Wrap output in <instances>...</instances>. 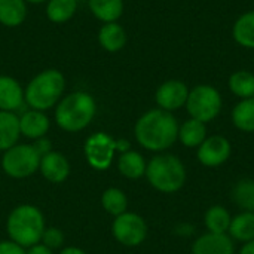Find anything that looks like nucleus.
Listing matches in <instances>:
<instances>
[{
	"mask_svg": "<svg viewBox=\"0 0 254 254\" xmlns=\"http://www.w3.org/2000/svg\"><path fill=\"white\" fill-rule=\"evenodd\" d=\"M179 135V122L171 112L159 107L143 113L134 125V137L137 143L153 153H164L176 141Z\"/></svg>",
	"mask_w": 254,
	"mask_h": 254,
	"instance_id": "nucleus-1",
	"label": "nucleus"
},
{
	"mask_svg": "<svg viewBox=\"0 0 254 254\" xmlns=\"http://www.w3.org/2000/svg\"><path fill=\"white\" fill-rule=\"evenodd\" d=\"M97 116V101L86 91H74L64 95L54 109V121L64 132L86 129Z\"/></svg>",
	"mask_w": 254,
	"mask_h": 254,
	"instance_id": "nucleus-2",
	"label": "nucleus"
},
{
	"mask_svg": "<svg viewBox=\"0 0 254 254\" xmlns=\"http://www.w3.org/2000/svg\"><path fill=\"white\" fill-rule=\"evenodd\" d=\"M45 228V216L42 210L33 204L13 207L6 219V234L9 240L25 250L40 243Z\"/></svg>",
	"mask_w": 254,
	"mask_h": 254,
	"instance_id": "nucleus-3",
	"label": "nucleus"
},
{
	"mask_svg": "<svg viewBox=\"0 0 254 254\" xmlns=\"http://www.w3.org/2000/svg\"><path fill=\"white\" fill-rule=\"evenodd\" d=\"M65 77L57 68H45L30 79L24 88L25 106L33 110L48 112L55 109L64 97Z\"/></svg>",
	"mask_w": 254,
	"mask_h": 254,
	"instance_id": "nucleus-4",
	"label": "nucleus"
},
{
	"mask_svg": "<svg viewBox=\"0 0 254 254\" xmlns=\"http://www.w3.org/2000/svg\"><path fill=\"white\" fill-rule=\"evenodd\" d=\"M144 177L155 190L170 195L183 189L188 173L179 156L173 153H158L147 162Z\"/></svg>",
	"mask_w": 254,
	"mask_h": 254,
	"instance_id": "nucleus-5",
	"label": "nucleus"
},
{
	"mask_svg": "<svg viewBox=\"0 0 254 254\" xmlns=\"http://www.w3.org/2000/svg\"><path fill=\"white\" fill-rule=\"evenodd\" d=\"M40 155L36 152L31 143H16L6 152L0 159L1 171L15 180L28 179L39 171Z\"/></svg>",
	"mask_w": 254,
	"mask_h": 254,
	"instance_id": "nucleus-6",
	"label": "nucleus"
},
{
	"mask_svg": "<svg viewBox=\"0 0 254 254\" xmlns=\"http://www.w3.org/2000/svg\"><path fill=\"white\" fill-rule=\"evenodd\" d=\"M222 104V95L214 86L198 85L189 91L185 107L192 119L208 124L220 115Z\"/></svg>",
	"mask_w": 254,
	"mask_h": 254,
	"instance_id": "nucleus-7",
	"label": "nucleus"
},
{
	"mask_svg": "<svg viewBox=\"0 0 254 254\" xmlns=\"http://www.w3.org/2000/svg\"><path fill=\"white\" fill-rule=\"evenodd\" d=\"M116 155V140L104 132L91 134L83 143V156L88 165L95 171H106L112 167Z\"/></svg>",
	"mask_w": 254,
	"mask_h": 254,
	"instance_id": "nucleus-8",
	"label": "nucleus"
},
{
	"mask_svg": "<svg viewBox=\"0 0 254 254\" xmlns=\"http://www.w3.org/2000/svg\"><path fill=\"white\" fill-rule=\"evenodd\" d=\"M149 234V228L146 220L132 211H125L124 214L113 219L112 223V235L124 247H138L141 246Z\"/></svg>",
	"mask_w": 254,
	"mask_h": 254,
	"instance_id": "nucleus-9",
	"label": "nucleus"
},
{
	"mask_svg": "<svg viewBox=\"0 0 254 254\" xmlns=\"http://www.w3.org/2000/svg\"><path fill=\"white\" fill-rule=\"evenodd\" d=\"M232 155V144L223 135H208L204 143L196 149V158L201 165L216 168L229 161Z\"/></svg>",
	"mask_w": 254,
	"mask_h": 254,
	"instance_id": "nucleus-10",
	"label": "nucleus"
},
{
	"mask_svg": "<svg viewBox=\"0 0 254 254\" xmlns=\"http://www.w3.org/2000/svg\"><path fill=\"white\" fill-rule=\"evenodd\" d=\"M189 88L179 79H170L161 83L155 92V101L159 109L165 112H176L186 106L189 97Z\"/></svg>",
	"mask_w": 254,
	"mask_h": 254,
	"instance_id": "nucleus-11",
	"label": "nucleus"
},
{
	"mask_svg": "<svg viewBox=\"0 0 254 254\" xmlns=\"http://www.w3.org/2000/svg\"><path fill=\"white\" fill-rule=\"evenodd\" d=\"M39 173L46 182L52 185H61L68 179L71 173V165L64 153L51 150L49 153L40 158Z\"/></svg>",
	"mask_w": 254,
	"mask_h": 254,
	"instance_id": "nucleus-12",
	"label": "nucleus"
},
{
	"mask_svg": "<svg viewBox=\"0 0 254 254\" xmlns=\"http://www.w3.org/2000/svg\"><path fill=\"white\" fill-rule=\"evenodd\" d=\"M19 116V129L21 135L34 141L37 138L46 137L51 129V119L45 112L27 109Z\"/></svg>",
	"mask_w": 254,
	"mask_h": 254,
	"instance_id": "nucleus-13",
	"label": "nucleus"
},
{
	"mask_svg": "<svg viewBox=\"0 0 254 254\" xmlns=\"http://www.w3.org/2000/svg\"><path fill=\"white\" fill-rule=\"evenodd\" d=\"M190 254H235V244L228 234L207 232L196 238Z\"/></svg>",
	"mask_w": 254,
	"mask_h": 254,
	"instance_id": "nucleus-14",
	"label": "nucleus"
},
{
	"mask_svg": "<svg viewBox=\"0 0 254 254\" xmlns=\"http://www.w3.org/2000/svg\"><path fill=\"white\" fill-rule=\"evenodd\" d=\"M22 106H25L22 85L12 76L0 74V110L16 113Z\"/></svg>",
	"mask_w": 254,
	"mask_h": 254,
	"instance_id": "nucleus-15",
	"label": "nucleus"
},
{
	"mask_svg": "<svg viewBox=\"0 0 254 254\" xmlns=\"http://www.w3.org/2000/svg\"><path fill=\"white\" fill-rule=\"evenodd\" d=\"M98 43L100 46L110 54L119 52L127 45V31L119 22H106L98 30Z\"/></svg>",
	"mask_w": 254,
	"mask_h": 254,
	"instance_id": "nucleus-16",
	"label": "nucleus"
},
{
	"mask_svg": "<svg viewBox=\"0 0 254 254\" xmlns=\"http://www.w3.org/2000/svg\"><path fill=\"white\" fill-rule=\"evenodd\" d=\"M147 161L137 150H128L118 158V171L128 180H138L146 176Z\"/></svg>",
	"mask_w": 254,
	"mask_h": 254,
	"instance_id": "nucleus-17",
	"label": "nucleus"
},
{
	"mask_svg": "<svg viewBox=\"0 0 254 254\" xmlns=\"http://www.w3.org/2000/svg\"><path fill=\"white\" fill-rule=\"evenodd\" d=\"M207 137V125L201 121L189 118L179 125L177 140L188 149H198Z\"/></svg>",
	"mask_w": 254,
	"mask_h": 254,
	"instance_id": "nucleus-18",
	"label": "nucleus"
},
{
	"mask_svg": "<svg viewBox=\"0 0 254 254\" xmlns=\"http://www.w3.org/2000/svg\"><path fill=\"white\" fill-rule=\"evenodd\" d=\"M19 116L13 112L0 110V152H6L19 141Z\"/></svg>",
	"mask_w": 254,
	"mask_h": 254,
	"instance_id": "nucleus-19",
	"label": "nucleus"
},
{
	"mask_svg": "<svg viewBox=\"0 0 254 254\" xmlns=\"http://www.w3.org/2000/svg\"><path fill=\"white\" fill-rule=\"evenodd\" d=\"M28 9L24 0H0V25L16 28L24 24Z\"/></svg>",
	"mask_w": 254,
	"mask_h": 254,
	"instance_id": "nucleus-20",
	"label": "nucleus"
},
{
	"mask_svg": "<svg viewBox=\"0 0 254 254\" xmlns=\"http://www.w3.org/2000/svg\"><path fill=\"white\" fill-rule=\"evenodd\" d=\"M91 13L101 22H118L124 15V0H88Z\"/></svg>",
	"mask_w": 254,
	"mask_h": 254,
	"instance_id": "nucleus-21",
	"label": "nucleus"
},
{
	"mask_svg": "<svg viewBox=\"0 0 254 254\" xmlns=\"http://www.w3.org/2000/svg\"><path fill=\"white\" fill-rule=\"evenodd\" d=\"M228 235L238 243H249L254 240V213L241 211L232 217Z\"/></svg>",
	"mask_w": 254,
	"mask_h": 254,
	"instance_id": "nucleus-22",
	"label": "nucleus"
},
{
	"mask_svg": "<svg viewBox=\"0 0 254 254\" xmlns=\"http://www.w3.org/2000/svg\"><path fill=\"white\" fill-rule=\"evenodd\" d=\"M101 207L103 210L110 214L112 217H118L121 214H124L125 211H128V196L127 193L119 189V188H107L103 190L101 193Z\"/></svg>",
	"mask_w": 254,
	"mask_h": 254,
	"instance_id": "nucleus-23",
	"label": "nucleus"
},
{
	"mask_svg": "<svg viewBox=\"0 0 254 254\" xmlns=\"http://www.w3.org/2000/svg\"><path fill=\"white\" fill-rule=\"evenodd\" d=\"M77 7V0H48L45 12L51 22L65 24L76 15Z\"/></svg>",
	"mask_w": 254,
	"mask_h": 254,
	"instance_id": "nucleus-24",
	"label": "nucleus"
},
{
	"mask_svg": "<svg viewBox=\"0 0 254 254\" xmlns=\"http://www.w3.org/2000/svg\"><path fill=\"white\" fill-rule=\"evenodd\" d=\"M232 216L223 205H211L204 214V226L213 234H228Z\"/></svg>",
	"mask_w": 254,
	"mask_h": 254,
	"instance_id": "nucleus-25",
	"label": "nucleus"
},
{
	"mask_svg": "<svg viewBox=\"0 0 254 254\" xmlns=\"http://www.w3.org/2000/svg\"><path fill=\"white\" fill-rule=\"evenodd\" d=\"M232 36L238 45L247 49H254V10L243 13L234 22Z\"/></svg>",
	"mask_w": 254,
	"mask_h": 254,
	"instance_id": "nucleus-26",
	"label": "nucleus"
},
{
	"mask_svg": "<svg viewBox=\"0 0 254 254\" xmlns=\"http://www.w3.org/2000/svg\"><path fill=\"white\" fill-rule=\"evenodd\" d=\"M231 118L237 129L243 132H254V97L237 103Z\"/></svg>",
	"mask_w": 254,
	"mask_h": 254,
	"instance_id": "nucleus-27",
	"label": "nucleus"
},
{
	"mask_svg": "<svg viewBox=\"0 0 254 254\" xmlns=\"http://www.w3.org/2000/svg\"><path fill=\"white\" fill-rule=\"evenodd\" d=\"M231 199L241 211L254 213V180L241 179L235 183L231 192Z\"/></svg>",
	"mask_w": 254,
	"mask_h": 254,
	"instance_id": "nucleus-28",
	"label": "nucleus"
},
{
	"mask_svg": "<svg viewBox=\"0 0 254 254\" xmlns=\"http://www.w3.org/2000/svg\"><path fill=\"white\" fill-rule=\"evenodd\" d=\"M229 89L241 100L254 97V74L247 70H238L229 76Z\"/></svg>",
	"mask_w": 254,
	"mask_h": 254,
	"instance_id": "nucleus-29",
	"label": "nucleus"
},
{
	"mask_svg": "<svg viewBox=\"0 0 254 254\" xmlns=\"http://www.w3.org/2000/svg\"><path fill=\"white\" fill-rule=\"evenodd\" d=\"M40 243L43 246H46L48 249H51V250L63 249V246H64V234L57 226H46L45 231H43Z\"/></svg>",
	"mask_w": 254,
	"mask_h": 254,
	"instance_id": "nucleus-30",
	"label": "nucleus"
},
{
	"mask_svg": "<svg viewBox=\"0 0 254 254\" xmlns=\"http://www.w3.org/2000/svg\"><path fill=\"white\" fill-rule=\"evenodd\" d=\"M0 254H25V249L10 240L0 241Z\"/></svg>",
	"mask_w": 254,
	"mask_h": 254,
	"instance_id": "nucleus-31",
	"label": "nucleus"
},
{
	"mask_svg": "<svg viewBox=\"0 0 254 254\" xmlns=\"http://www.w3.org/2000/svg\"><path fill=\"white\" fill-rule=\"evenodd\" d=\"M33 147L36 149V152L40 155V158L43 156V155H46V153H49L51 150H54L52 149V141L48 138V137H42V138H37V140H34L33 143Z\"/></svg>",
	"mask_w": 254,
	"mask_h": 254,
	"instance_id": "nucleus-32",
	"label": "nucleus"
},
{
	"mask_svg": "<svg viewBox=\"0 0 254 254\" xmlns=\"http://www.w3.org/2000/svg\"><path fill=\"white\" fill-rule=\"evenodd\" d=\"M25 254H55V253H54V250H51V249H48L46 246H43L42 243H39V244H36V246H33V247H30V249H27V250H25Z\"/></svg>",
	"mask_w": 254,
	"mask_h": 254,
	"instance_id": "nucleus-33",
	"label": "nucleus"
},
{
	"mask_svg": "<svg viewBox=\"0 0 254 254\" xmlns=\"http://www.w3.org/2000/svg\"><path fill=\"white\" fill-rule=\"evenodd\" d=\"M128 150H131V143H129L127 138H119V140H116V152L125 153V152H128Z\"/></svg>",
	"mask_w": 254,
	"mask_h": 254,
	"instance_id": "nucleus-34",
	"label": "nucleus"
},
{
	"mask_svg": "<svg viewBox=\"0 0 254 254\" xmlns=\"http://www.w3.org/2000/svg\"><path fill=\"white\" fill-rule=\"evenodd\" d=\"M58 254H88V253H86L85 250H82L80 247L70 246V247H63Z\"/></svg>",
	"mask_w": 254,
	"mask_h": 254,
	"instance_id": "nucleus-35",
	"label": "nucleus"
},
{
	"mask_svg": "<svg viewBox=\"0 0 254 254\" xmlns=\"http://www.w3.org/2000/svg\"><path fill=\"white\" fill-rule=\"evenodd\" d=\"M238 254H254V240L249 241V243H244Z\"/></svg>",
	"mask_w": 254,
	"mask_h": 254,
	"instance_id": "nucleus-36",
	"label": "nucleus"
},
{
	"mask_svg": "<svg viewBox=\"0 0 254 254\" xmlns=\"http://www.w3.org/2000/svg\"><path fill=\"white\" fill-rule=\"evenodd\" d=\"M27 4L30 3V4H42V3H46L48 0H24Z\"/></svg>",
	"mask_w": 254,
	"mask_h": 254,
	"instance_id": "nucleus-37",
	"label": "nucleus"
}]
</instances>
